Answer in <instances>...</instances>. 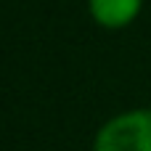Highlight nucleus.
I'll return each mask as SVG.
<instances>
[{"label": "nucleus", "instance_id": "obj_2", "mask_svg": "<svg viewBox=\"0 0 151 151\" xmlns=\"http://www.w3.org/2000/svg\"><path fill=\"white\" fill-rule=\"evenodd\" d=\"M141 5L143 0H90V13L101 27L119 29L141 13Z\"/></svg>", "mask_w": 151, "mask_h": 151}, {"label": "nucleus", "instance_id": "obj_1", "mask_svg": "<svg viewBox=\"0 0 151 151\" xmlns=\"http://www.w3.org/2000/svg\"><path fill=\"white\" fill-rule=\"evenodd\" d=\"M93 151H151V111L135 109L109 119L98 130Z\"/></svg>", "mask_w": 151, "mask_h": 151}]
</instances>
